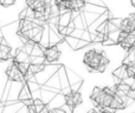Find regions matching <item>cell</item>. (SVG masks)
<instances>
[{
    "instance_id": "cell-18",
    "label": "cell",
    "mask_w": 135,
    "mask_h": 113,
    "mask_svg": "<svg viewBox=\"0 0 135 113\" xmlns=\"http://www.w3.org/2000/svg\"><path fill=\"white\" fill-rule=\"evenodd\" d=\"M98 113H109V112H107V111H100Z\"/></svg>"
},
{
    "instance_id": "cell-3",
    "label": "cell",
    "mask_w": 135,
    "mask_h": 113,
    "mask_svg": "<svg viewBox=\"0 0 135 113\" xmlns=\"http://www.w3.org/2000/svg\"><path fill=\"white\" fill-rule=\"evenodd\" d=\"M117 42L120 46L124 50V51H131L132 49L135 47V34L134 33H123L120 32L119 38H117Z\"/></svg>"
},
{
    "instance_id": "cell-16",
    "label": "cell",
    "mask_w": 135,
    "mask_h": 113,
    "mask_svg": "<svg viewBox=\"0 0 135 113\" xmlns=\"http://www.w3.org/2000/svg\"><path fill=\"white\" fill-rule=\"evenodd\" d=\"M86 113H98V112L96 111V110H90V111H88Z\"/></svg>"
},
{
    "instance_id": "cell-11",
    "label": "cell",
    "mask_w": 135,
    "mask_h": 113,
    "mask_svg": "<svg viewBox=\"0 0 135 113\" xmlns=\"http://www.w3.org/2000/svg\"><path fill=\"white\" fill-rule=\"evenodd\" d=\"M32 105L35 107L36 113H49V109H47L46 104L42 99H38V98L37 99H33Z\"/></svg>"
},
{
    "instance_id": "cell-17",
    "label": "cell",
    "mask_w": 135,
    "mask_h": 113,
    "mask_svg": "<svg viewBox=\"0 0 135 113\" xmlns=\"http://www.w3.org/2000/svg\"><path fill=\"white\" fill-rule=\"evenodd\" d=\"M131 2H132V5L135 7V0H131Z\"/></svg>"
},
{
    "instance_id": "cell-9",
    "label": "cell",
    "mask_w": 135,
    "mask_h": 113,
    "mask_svg": "<svg viewBox=\"0 0 135 113\" xmlns=\"http://www.w3.org/2000/svg\"><path fill=\"white\" fill-rule=\"evenodd\" d=\"M120 32L123 33H134L135 32V26L134 24L129 20L128 18L120 20Z\"/></svg>"
},
{
    "instance_id": "cell-4",
    "label": "cell",
    "mask_w": 135,
    "mask_h": 113,
    "mask_svg": "<svg viewBox=\"0 0 135 113\" xmlns=\"http://www.w3.org/2000/svg\"><path fill=\"white\" fill-rule=\"evenodd\" d=\"M64 100H65V104L69 106L70 111H74L75 107H77L78 105L82 104L83 99H82V94L78 91H70L64 94Z\"/></svg>"
},
{
    "instance_id": "cell-1",
    "label": "cell",
    "mask_w": 135,
    "mask_h": 113,
    "mask_svg": "<svg viewBox=\"0 0 135 113\" xmlns=\"http://www.w3.org/2000/svg\"><path fill=\"white\" fill-rule=\"evenodd\" d=\"M114 94H115L114 88L98 87V86H96V87L94 88L91 95H90V99L95 103L96 106L102 109L101 111H107L109 113H114V111L110 109Z\"/></svg>"
},
{
    "instance_id": "cell-6",
    "label": "cell",
    "mask_w": 135,
    "mask_h": 113,
    "mask_svg": "<svg viewBox=\"0 0 135 113\" xmlns=\"http://www.w3.org/2000/svg\"><path fill=\"white\" fill-rule=\"evenodd\" d=\"M44 57L45 60L49 62H55L59 59L61 57V51L56 45H51V46L44 47Z\"/></svg>"
},
{
    "instance_id": "cell-19",
    "label": "cell",
    "mask_w": 135,
    "mask_h": 113,
    "mask_svg": "<svg viewBox=\"0 0 135 113\" xmlns=\"http://www.w3.org/2000/svg\"><path fill=\"white\" fill-rule=\"evenodd\" d=\"M57 1H71V0H57Z\"/></svg>"
},
{
    "instance_id": "cell-13",
    "label": "cell",
    "mask_w": 135,
    "mask_h": 113,
    "mask_svg": "<svg viewBox=\"0 0 135 113\" xmlns=\"http://www.w3.org/2000/svg\"><path fill=\"white\" fill-rule=\"evenodd\" d=\"M16 0H0V5L4 7H9L12 5H14Z\"/></svg>"
},
{
    "instance_id": "cell-10",
    "label": "cell",
    "mask_w": 135,
    "mask_h": 113,
    "mask_svg": "<svg viewBox=\"0 0 135 113\" xmlns=\"http://www.w3.org/2000/svg\"><path fill=\"white\" fill-rule=\"evenodd\" d=\"M19 19H20V20H26V21H36L35 20V11L26 6L25 8L19 13Z\"/></svg>"
},
{
    "instance_id": "cell-8",
    "label": "cell",
    "mask_w": 135,
    "mask_h": 113,
    "mask_svg": "<svg viewBox=\"0 0 135 113\" xmlns=\"http://www.w3.org/2000/svg\"><path fill=\"white\" fill-rule=\"evenodd\" d=\"M11 47L2 40V38L0 39V61H5L8 60L11 58Z\"/></svg>"
},
{
    "instance_id": "cell-7",
    "label": "cell",
    "mask_w": 135,
    "mask_h": 113,
    "mask_svg": "<svg viewBox=\"0 0 135 113\" xmlns=\"http://www.w3.org/2000/svg\"><path fill=\"white\" fill-rule=\"evenodd\" d=\"M54 1L55 0H26V6L32 8L33 11H42Z\"/></svg>"
},
{
    "instance_id": "cell-14",
    "label": "cell",
    "mask_w": 135,
    "mask_h": 113,
    "mask_svg": "<svg viewBox=\"0 0 135 113\" xmlns=\"http://www.w3.org/2000/svg\"><path fill=\"white\" fill-rule=\"evenodd\" d=\"M49 113H66V112L62 109H52V110H49Z\"/></svg>"
},
{
    "instance_id": "cell-2",
    "label": "cell",
    "mask_w": 135,
    "mask_h": 113,
    "mask_svg": "<svg viewBox=\"0 0 135 113\" xmlns=\"http://www.w3.org/2000/svg\"><path fill=\"white\" fill-rule=\"evenodd\" d=\"M109 64V59L105 56L104 52H98L96 51L91 60L86 64V68L89 72H104L107 65Z\"/></svg>"
},
{
    "instance_id": "cell-20",
    "label": "cell",
    "mask_w": 135,
    "mask_h": 113,
    "mask_svg": "<svg viewBox=\"0 0 135 113\" xmlns=\"http://www.w3.org/2000/svg\"><path fill=\"white\" fill-rule=\"evenodd\" d=\"M1 38H2V37H1V32H0V39H1Z\"/></svg>"
},
{
    "instance_id": "cell-12",
    "label": "cell",
    "mask_w": 135,
    "mask_h": 113,
    "mask_svg": "<svg viewBox=\"0 0 135 113\" xmlns=\"http://www.w3.org/2000/svg\"><path fill=\"white\" fill-rule=\"evenodd\" d=\"M85 6V0H71L70 1V9L75 12H79Z\"/></svg>"
},
{
    "instance_id": "cell-15",
    "label": "cell",
    "mask_w": 135,
    "mask_h": 113,
    "mask_svg": "<svg viewBox=\"0 0 135 113\" xmlns=\"http://www.w3.org/2000/svg\"><path fill=\"white\" fill-rule=\"evenodd\" d=\"M128 19L132 21V23L134 24V26H135V13H132V14H129L128 15Z\"/></svg>"
},
{
    "instance_id": "cell-5",
    "label": "cell",
    "mask_w": 135,
    "mask_h": 113,
    "mask_svg": "<svg viewBox=\"0 0 135 113\" xmlns=\"http://www.w3.org/2000/svg\"><path fill=\"white\" fill-rule=\"evenodd\" d=\"M6 76L9 80L16 81V83L25 81V77L23 76V73L20 72V69L18 68V66H17V64L14 61H12L11 65L6 68Z\"/></svg>"
}]
</instances>
